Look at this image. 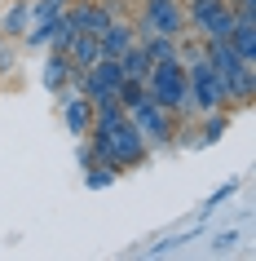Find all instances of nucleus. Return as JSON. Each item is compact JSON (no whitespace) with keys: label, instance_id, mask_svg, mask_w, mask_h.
Instances as JSON below:
<instances>
[{"label":"nucleus","instance_id":"nucleus-1","mask_svg":"<svg viewBox=\"0 0 256 261\" xmlns=\"http://www.w3.org/2000/svg\"><path fill=\"white\" fill-rule=\"evenodd\" d=\"M146 93L150 102H159L163 111H190V93H186V62L181 58H163V62H150V75H146Z\"/></svg>","mask_w":256,"mask_h":261},{"label":"nucleus","instance_id":"nucleus-2","mask_svg":"<svg viewBox=\"0 0 256 261\" xmlns=\"http://www.w3.org/2000/svg\"><path fill=\"white\" fill-rule=\"evenodd\" d=\"M186 93H190V107L194 111H221L225 107V89L216 80V71L208 67V58L194 54L186 67Z\"/></svg>","mask_w":256,"mask_h":261},{"label":"nucleus","instance_id":"nucleus-3","mask_svg":"<svg viewBox=\"0 0 256 261\" xmlns=\"http://www.w3.org/2000/svg\"><path fill=\"white\" fill-rule=\"evenodd\" d=\"M133 31H137V40H146V36H173V40H181L186 36V9L177 0H146V18Z\"/></svg>","mask_w":256,"mask_h":261},{"label":"nucleus","instance_id":"nucleus-4","mask_svg":"<svg viewBox=\"0 0 256 261\" xmlns=\"http://www.w3.org/2000/svg\"><path fill=\"white\" fill-rule=\"evenodd\" d=\"M128 120H133V128L146 138V146L150 142H168L173 138V111H163L159 102H150V97L128 111Z\"/></svg>","mask_w":256,"mask_h":261},{"label":"nucleus","instance_id":"nucleus-5","mask_svg":"<svg viewBox=\"0 0 256 261\" xmlns=\"http://www.w3.org/2000/svg\"><path fill=\"white\" fill-rule=\"evenodd\" d=\"M133 40H137V31L128 27V22H120V18H115L106 31H97V49H102V58H120Z\"/></svg>","mask_w":256,"mask_h":261},{"label":"nucleus","instance_id":"nucleus-6","mask_svg":"<svg viewBox=\"0 0 256 261\" xmlns=\"http://www.w3.org/2000/svg\"><path fill=\"white\" fill-rule=\"evenodd\" d=\"M62 107H67V128L75 138H84L89 124H93V102H84L75 89H67V93H62Z\"/></svg>","mask_w":256,"mask_h":261},{"label":"nucleus","instance_id":"nucleus-7","mask_svg":"<svg viewBox=\"0 0 256 261\" xmlns=\"http://www.w3.org/2000/svg\"><path fill=\"white\" fill-rule=\"evenodd\" d=\"M230 44L243 62H256V18H234V31H230Z\"/></svg>","mask_w":256,"mask_h":261},{"label":"nucleus","instance_id":"nucleus-8","mask_svg":"<svg viewBox=\"0 0 256 261\" xmlns=\"http://www.w3.org/2000/svg\"><path fill=\"white\" fill-rule=\"evenodd\" d=\"M67 58H71V67H75V71L93 67L97 58H102V49H97V36H89V31H75V40L67 44Z\"/></svg>","mask_w":256,"mask_h":261},{"label":"nucleus","instance_id":"nucleus-9","mask_svg":"<svg viewBox=\"0 0 256 261\" xmlns=\"http://www.w3.org/2000/svg\"><path fill=\"white\" fill-rule=\"evenodd\" d=\"M203 40H230V31H234V9L230 5H216L212 14L203 18Z\"/></svg>","mask_w":256,"mask_h":261},{"label":"nucleus","instance_id":"nucleus-10","mask_svg":"<svg viewBox=\"0 0 256 261\" xmlns=\"http://www.w3.org/2000/svg\"><path fill=\"white\" fill-rule=\"evenodd\" d=\"M120 67H124L128 80H146V75H150V58H146V49H141V40H133L120 54Z\"/></svg>","mask_w":256,"mask_h":261},{"label":"nucleus","instance_id":"nucleus-11","mask_svg":"<svg viewBox=\"0 0 256 261\" xmlns=\"http://www.w3.org/2000/svg\"><path fill=\"white\" fill-rule=\"evenodd\" d=\"M71 71H75V67H71V58L62 54V49H49V62H44V84H49L53 93L62 89V84H67Z\"/></svg>","mask_w":256,"mask_h":261},{"label":"nucleus","instance_id":"nucleus-12","mask_svg":"<svg viewBox=\"0 0 256 261\" xmlns=\"http://www.w3.org/2000/svg\"><path fill=\"white\" fill-rule=\"evenodd\" d=\"M141 49H146V58H150V62L177 58V40H173V36H146V40H141Z\"/></svg>","mask_w":256,"mask_h":261},{"label":"nucleus","instance_id":"nucleus-13","mask_svg":"<svg viewBox=\"0 0 256 261\" xmlns=\"http://www.w3.org/2000/svg\"><path fill=\"white\" fill-rule=\"evenodd\" d=\"M71 0H36L31 5V27H44V22H53L62 9H67Z\"/></svg>","mask_w":256,"mask_h":261},{"label":"nucleus","instance_id":"nucleus-14","mask_svg":"<svg viewBox=\"0 0 256 261\" xmlns=\"http://www.w3.org/2000/svg\"><path fill=\"white\" fill-rule=\"evenodd\" d=\"M115 177H120V168H110V164H102V160H93V164H89V177H84V181H89V191H106Z\"/></svg>","mask_w":256,"mask_h":261},{"label":"nucleus","instance_id":"nucleus-15","mask_svg":"<svg viewBox=\"0 0 256 261\" xmlns=\"http://www.w3.org/2000/svg\"><path fill=\"white\" fill-rule=\"evenodd\" d=\"M225 128H230V120H225V115H221V111H208V124H203V142L225 138Z\"/></svg>","mask_w":256,"mask_h":261},{"label":"nucleus","instance_id":"nucleus-16","mask_svg":"<svg viewBox=\"0 0 256 261\" xmlns=\"http://www.w3.org/2000/svg\"><path fill=\"white\" fill-rule=\"evenodd\" d=\"M27 22H31V5H14L9 18H5V31H9V36H14V31H27Z\"/></svg>","mask_w":256,"mask_h":261},{"label":"nucleus","instance_id":"nucleus-17","mask_svg":"<svg viewBox=\"0 0 256 261\" xmlns=\"http://www.w3.org/2000/svg\"><path fill=\"white\" fill-rule=\"evenodd\" d=\"M216 5H225V0H190V14H186V18L194 22V27H203V18L212 14Z\"/></svg>","mask_w":256,"mask_h":261}]
</instances>
